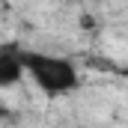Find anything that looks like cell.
I'll list each match as a JSON object with an SVG mask.
<instances>
[{"label":"cell","mask_w":128,"mask_h":128,"mask_svg":"<svg viewBox=\"0 0 128 128\" xmlns=\"http://www.w3.org/2000/svg\"><path fill=\"white\" fill-rule=\"evenodd\" d=\"M24 74H27V72H24V63H21L18 51L3 48V51H0V90H9V86L21 84Z\"/></svg>","instance_id":"7a4b0ae2"},{"label":"cell","mask_w":128,"mask_h":128,"mask_svg":"<svg viewBox=\"0 0 128 128\" xmlns=\"http://www.w3.org/2000/svg\"><path fill=\"white\" fill-rule=\"evenodd\" d=\"M21 63H24V72L33 78V84L45 92L48 98L57 96H68L80 86V72L74 68L72 60L66 57H57V54H45V51H18Z\"/></svg>","instance_id":"6da1fadb"},{"label":"cell","mask_w":128,"mask_h":128,"mask_svg":"<svg viewBox=\"0 0 128 128\" xmlns=\"http://www.w3.org/2000/svg\"><path fill=\"white\" fill-rule=\"evenodd\" d=\"M78 21H80V27H84V30H92V27H96V24H92V18H90V15H80V18H78Z\"/></svg>","instance_id":"3957f363"}]
</instances>
